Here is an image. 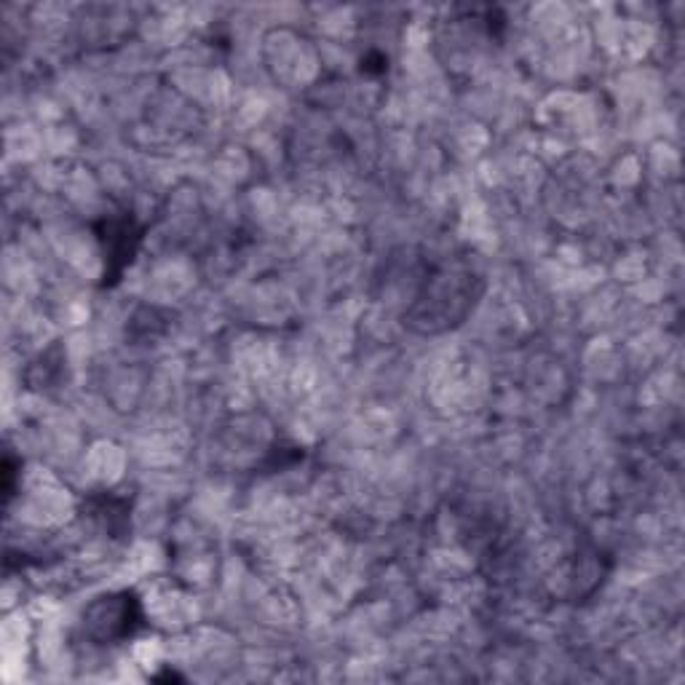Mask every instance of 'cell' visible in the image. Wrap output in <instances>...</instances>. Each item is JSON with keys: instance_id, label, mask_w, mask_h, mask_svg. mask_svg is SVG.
<instances>
[{"instance_id": "1", "label": "cell", "mask_w": 685, "mask_h": 685, "mask_svg": "<svg viewBox=\"0 0 685 685\" xmlns=\"http://www.w3.org/2000/svg\"><path fill=\"white\" fill-rule=\"evenodd\" d=\"M482 279L469 265H442L426 276L423 289L405 314V324L423 335L453 330L474 311L482 295Z\"/></svg>"}, {"instance_id": "2", "label": "cell", "mask_w": 685, "mask_h": 685, "mask_svg": "<svg viewBox=\"0 0 685 685\" xmlns=\"http://www.w3.org/2000/svg\"><path fill=\"white\" fill-rule=\"evenodd\" d=\"M83 627H86V635L100 645H118L132 640L145 627L140 597L129 589L97 597L83 616Z\"/></svg>"}, {"instance_id": "3", "label": "cell", "mask_w": 685, "mask_h": 685, "mask_svg": "<svg viewBox=\"0 0 685 685\" xmlns=\"http://www.w3.org/2000/svg\"><path fill=\"white\" fill-rule=\"evenodd\" d=\"M94 233H97V241L102 247V257H105V276H102V284L105 287H113L121 281L124 271L132 265L134 255L142 244V228L137 223V217L132 212H124V215H108L94 223Z\"/></svg>"}, {"instance_id": "4", "label": "cell", "mask_w": 685, "mask_h": 685, "mask_svg": "<svg viewBox=\"0 0 685 685\" xmlns=\"http://www.w3.org/2000/svg\"><path fill=\"white\" fill-rule=\"evenodd\" d=\"M362 73H367V75L386 73V57H383L380 51H370V54L362 59Z\"/></svg>"}, {"instance_id": "5", "label": "cell", "mask_w": 685, "mask_h": 685, "mask_svg": "<svg viewBox=\"0 0 685 685\" xmlns=\"http://www.w3.org/2000/svg\"><path fill=\"white\" fill-rule=\"evenodd\" d=\"M3 490H6V498L14 496V458L6 455L3 461Z\"/></svg>"}, {"instance_id": "6", "label": "cell", "mask_w": 685, "mask_h": 685, "mask_svg": "<svg viewBox=\"0 0 685 685\" xmlns=\"http://www.w3.org/2000/svg\"><path fill=\"white\" fill-rule=\"evenodd\" d=\"M153 680H156V683H161V680H182V677H180V675H177V672H169V669H166L164 675H158V677H153Z\"/></svg>"}]
</instances>
